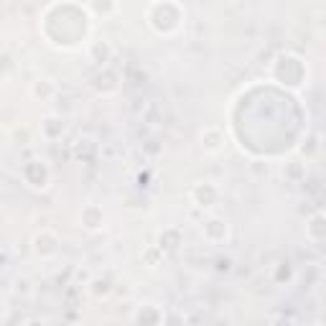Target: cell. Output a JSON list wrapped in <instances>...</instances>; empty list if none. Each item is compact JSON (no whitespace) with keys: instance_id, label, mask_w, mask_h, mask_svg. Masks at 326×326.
Returning <instances> with one entry per match:
<instances>
[{"instance_id":"cell-1","label":"cell","mask_w":326,"mask_h":326,"mask_svg":"<svg viewBox=\"0 0 326 326\" xmlns=\"http://www.w3.org/2000/svg\"><path fill=\"white\" fill-rule=\"evenodd\" d=\"M130 321L133 324H163L166 321V309L156 306V303H143V306H135V311L130 314Z\"/></svg>"},{"instance_id":"cell-2","label":"cell","mask_w":326,"mask_h":326,"mask_svg":"<svg viewBox=\"0 0 326 326\" xmlns=\"http://www.w3.org/2000/svg\"><path fill=\"white\" fill-rule=\"evenodd\" d=\"M204 234H207L209 242H222V240H227L229 227H227V222H222V219H209L207 227H204Z\"/></svg>"},{"instance_id":"cell-3","label":"cell","mask_w":326,"mask_h":326,"mask_svg":"<svg viewBox=\"0 0 326 326\" xmlns=\"http://www.w3.org/2000/svg\"><path fill=\"white\" fill-rule=\"evenodd\" d=\"M33 242H36L33 247H36V252H38L41 257H49V255H54V252H56V237H54V234H49V232L38 234Z\"/></svg>"}]
</instances>
